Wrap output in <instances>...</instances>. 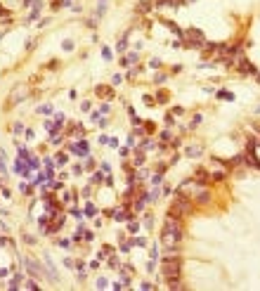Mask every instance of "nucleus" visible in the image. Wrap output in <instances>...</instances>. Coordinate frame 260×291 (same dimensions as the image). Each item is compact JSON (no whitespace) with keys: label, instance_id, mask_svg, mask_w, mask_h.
Segmentation results:
<instances>
[{"label":"nucleus","instance_id":"obj_28","mask_svg":"<svg viewBox=\"0 0 260 291\" xmlns=\"http://www.w3.org/2000/svg\"><path fill=\"white\" fill-rule=\"evenodd\" d=\"M255 111H258V114H260V106H258V109H255Z\"/></svg>","mask_w":260,"mask_h":291},{"label":"nucleus","instance_id":"obj_10","mask_svg":"<svg viewBox=\"0 0 260 291\" xmlns=\"http://www.w3.org/2000/svg\"><path fill=\"white\" fill-rule=\"evenodd\" d=\"M147 149H154V142L152 140H144L142 144H140V151H147Z\"/></svg>","mask_w":260,"mask_h":291},{"label":"nucleus","instance_id":"obj_15","mask_svg":"<svg viewBox=\"0 0 260 291\" xmlns=\"http://www.w3.org/2000/svg\"><path fill=\"white\" fill-rule=\"evenodd\" d=\"M62 47H64V50H73V40H64Z\"/></svg>","mask_w":260,"mask_h":291},{"label":"nucleus","instance_id":"obj_21","mask_svg":"<svg viewBox=\"0 0 260 291\" xmlns=\"http://www.w3.org/2000/svg\"><path fill=\"white\" fill-rule=\"evenodd\" d=\"M59 244H62L64 248H69V246H71V241H69V239H59Z\"/></svg>","mask_w":260,"mask_h":291},{"label":"nucleus","instance_id":"obj_25","mask_svg":"<svg viewBox=\"0 0 260 291\" xmlns=\"http://www.w3.org/2000/svg\"><path fill=\"white\" fill-rule=\"evenodd\" d=\"M109 265H111V267H118V260H116L114 256H111V258H109Z\"/></svg>","mask_w":260,"mask_h":291},{"label":"nucleus","instance_id":"obj_13","mask_svg":"<svg viewBox=\"0 0 260 291\" xmlns=\"http://www.w3.org/2000/svg\"><path fill=\"white\" fill-rule=\"evenodd\" d=\"M213 180H215V182H220V180H225V173H222V170H218V173H213Z\"/></svg>","mask_w":260,"mask_h":291},{"label":"nucleus","instance_id":"obj_9","mask_svg":"<svg viewBox=\"0 0 260 291\" xmlns=\"http://www.w3.org/2000/svg\"><path fill=\"white\" fill-rule=\"evenodd\" d=\"M97 95H102V97H111V95H114V90H111V88H104V85H99V88H97Z\"/></svg>","mask_w":260,"mask_h":291},{"label":"nucleus","instance_id":"obj_19","mask_svg":"<svg viewBox=\"0 0 260 291\" xmlns=\"http://www.w3.org/2000/svg\"><path fill=\"white\" fill-rule=\"evenodd\" d=\"M161 180H163V175H161V173H156V175L152 177V182H154V185H159V182H161Z\"/></svg>","mask_w":260,"mask_h":291},{"label":"nucleus","instance_id":"obj_11","mask_svg":"<svg viewBox=\"0 0 260 291\" xmlns=\"http://www.w3.org/2000/svg\"><path fill=\"white\" fill-rule=\"evenodd\" d=\"M218 97H220V99H234L232 92H225V90H220V92H218Z\"/></svg>","mask_w":260,"mask_h":291},{"label":"nucleus","instance_id":"obj_18","mask_svg":"<svg viewBox=\"0 0 260 291\" xmlns=\"http://www.w3.org/2000/svg\"><path fill=\"white\" fill-rule=\"evenodd\" d=\"M152 222H154V218H152V215H147V218H144V227L152 229Z\"/></svg>","mask_w":260,"mask_h":291},{"label":"nucleus","instance_id":"obj_26","mask_svg":"<svg viewBox=\"0 0 260 291\" xmlns=\"http://www.w3.org/2000/svg\"><path fill=\"white\" fill-rule=\"evenodd\" d=\"M85 168H88V170H92V168H95V161H92V159H88V163H85Z\"/></svg>","mask_w":260,"mask_h":291},{"label":"nucleus","instance_id":"obj_23","mask_svg":"<svg viewBox=\"0 0 260 291\" xmlns=\"http://www.w3.org/2000/svg\"><path fill=\"white\" fill-rule=\"evenodd\" d=\"M92 182H102V173H95V175H92Z\"/></svg>","mask_w":260,"mask_h":291},{"label":"nucleus","instance_id":"obj_24","mask_svg":"<svg viewBox=\"0 0 260 291\" xmlns=\"http://www.w3.org/2000/svg\"><path fill=\"white\" fill-rule=\"evenodd\" d=\"M128 229H130V232H137V222H128Z\"/></svg>","mask_w":260,"mask_h":291},{"label":"nucleus","instance_id":"obj_3","mask_svg":"<svg viewBox=\"0 0 260 291\" xmlns=\"http://www.w3.org/2000/svg\"><path fill=\"white\" fill-rule=\"evenodd\" d=\"M185 43H187V47H203L206 38H203V33L199 28H187L185 31Z\"/></svg>","mask_w":260,"mask_h":291},{"label":"nucleus","instance_id":"obj_16","mask_svg":"<svg viewBox=\"0 0 260 291\" xmlns=\"http://www.w3.org/2000/svg\"><path fill=\"white\" fill-rule=\"evenodd\" d=\"M38 111H40V114H50V111H52V106H50V104H45V106H40Z\"/></svg>","mask_w":260,"mask_h":291},{"label":"nucleus","instance_id":"obj_2","mask_svg":"<svg viewBox=\"0 0 260 291\" xmlns=\"http://www.w3.org/2000/svg\"><path fill=\"white\" fill-rule=\"evenodd\" d=\"M161 272L166 279H175V277H180L182 274V260H180L178 256H166L161 263Z\"/></svg>","mask_w":260,"mask_h":291},{"label":"nucleus","instance_id":"obj_7","mask_svg":"<svg viewBox=\"0 0 260 291\" xmlns=\"http://www.w3.org/2000/svg\"><path fill=\"white\" fill-rule=\"evenodd\" d=\"M239 71L246 73V76H251V73H255V66H253L248 59H241V62H239Z\"/></svg>","mask_w":260,"mask_h":291},{"label":"nucleus","instance_id":"obj_14","mask_svg":"<svg viewBox=\"0 0 260 291\" xmlns=\"http://www.w3.org/2000/svg\"><path fill=\"white\" fill-rule=\"evenodd\" d=\"M57 163L64 166V163H66V154H57Z\"/></svg>","mask_w":260,"mask_h":291},{"label":"nucleus","instance_id":"obj_6","mask_svg":"<svg viewBox=\"0 0 260 291\" xmlns=\"http://www.w3.org/2000/svg\"><path fill=\"white\" fill-rule=\"evenodd\" d=\"M69 149H71L73 154H78V156H85V154H88V142H85V140H81L78 144H71Z\"/></svg>","mask_w":260,"mask_h":291},{"label":"nucleus","instance_id":"obj_5","mask_svg":"<svg viewBox=\"0 0 260 291\" xmlns=\"http://www.w3.org/2000/svg\"><path fill=\"white\" fill-rule=\"evenodd\" d=\"M194 201H196V203H208V201H211V192L203 189V187H199L196 194H194Z\"/></svg>","mask_w":260,"mask_h":291},{"label":"nucleus","instance_id":"obj_1","mask_svg":"<svg viewBox=\"0 0 260 291\" xmlns=\"http://www.w3.org/2000/svg\"><path fill=\"white\" fill-rule=\"evenodd\" d=\"M189 211H192V201H189L187 196H182V192H178V199L168 206V215H170V218H180V220H182Z\"/></svg>","mask_w":260,"mask_h":291},{"label":"nucleus","instance_id":"obj_22","mask_svg":"<svg viewBox=\"0 0 260 291\" xmlns=\"http://www.w3.org/2000/svg\"><path fill=\"white\" fill-rule=\"evenodd\" d=\"M97 286H99V289H104V286H107V279H104V277H102V279H97Z\"/></svg>","mask_w":260,"mask_h":291},{"label":"nucleus","instance_id":"obj_8","mask_svg":"<svg viewBox=\"0 0 260 291\" xmlns=\"http://www.w3.org/2000/svg\"><path fill=\"white\" fill-rule=\"evenodd\" d=\"M185 154H187V156H201V154H203V149H201V147H187V149H185Z\"/></svg>","mask_w":260,"mask_h":291},{"label":"nucleus","instance_id":"obj_12","mask_svg":"<svg viewBox=\"0 0 260 291\" xmlns=\"http://www.w3.org/2000/svg\"><path fill=\"white\" fill-rule=\"evenodd\" d=\"M95 213H97V208H95L92 203H88V206H85V215H95Z\"/></svg>","mask_w":260,"mask_h":291},{"label":"nucleus","instance_id":"obj_4","mask_svg":"<svg viewBox=\"0 0 260 291\" xmlns=\"http://www.w3.org/2000/svg\"><path fill=\"white\" fill-rule=\"evenodd\" d=\"M24 265H26L28 274H33V277H40V274H43V267H40L38 263H33L31 258H26V260H24Z\"/></svg>","mask_w":260,"mask_h":291},{"label":"nucleus","instance_id":"obj_27","mask_svg":"<svg viewBox=\"0 0 260 291\" xmlns=\"http://www.w3.org/2000/svg\"><path fill=\"white\" fill-rule=\"evenodd\" d=\"M0 175H5V166H2V159H0Z\"/></svg>","mask_w":260,"mask_h":291},{"label":"nucleus","instance_id":"obj_17","mask_svg":"<svg viewBox=\"0 0 260 291\" xmlns=\"http://www.w3.org/2000/svg\"><path fill=\"white\" fill-rule=\"evenodd\" d=\"M126 45H128V40H126V35H123V38H121V43H118V50L123 52V50H126Z\"/></svg>","mask_w":260,"mask_h":291},{"label":"nucleus","instance_id":"obj_20","mask_svg":"<svg viewBox=\"0 0 260 291\" xmlns=\"http://www.w3.org/2000/svg\"><path fill=\"white\" fill-rule=\"evenodd\" d=\"M102 57H104V59H111V50H109V47H104V50H102Z\"/></svg>","mask_w":260,"mask_h":291}]
</instances>
